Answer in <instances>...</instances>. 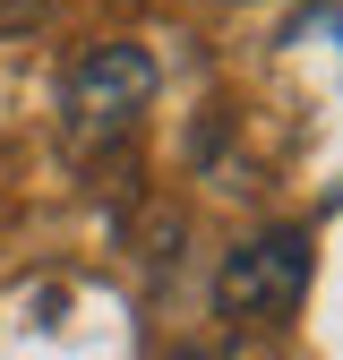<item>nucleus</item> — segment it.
<instances>
[{"label":"nucleus","instance_id":"obj_2","mask_svg":"<svg viewBox=\"0 0 343 360\" xmlns=\"http://www.w3.org/2000/svg\"><path fill=\"white\" fill-rule=\"evenodd\" d=\"M309 275H318V249L309 232H266L224 257V275H214V309L224 318H292L300 300H309Z\"/></svg>","mask_w":343,"mask_h":360},{"label":"nucleus","instance_id":"obj_1","mask_svg":"<svg viewBox=\"0 0 343 360\" xmlns=\"http://www.w3.org/2000/svg\"><path fill=\"white\" fill-rule=\"evenodd\" d=\"M155 52L146 43H95L77 69H69V86H60V138H69V155L77 163H95V155H112L129 129H138V112L155 103Z\"/></svg>","mask_w":343,"mask_h":360}]
</instances>
